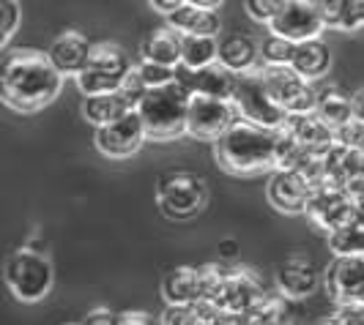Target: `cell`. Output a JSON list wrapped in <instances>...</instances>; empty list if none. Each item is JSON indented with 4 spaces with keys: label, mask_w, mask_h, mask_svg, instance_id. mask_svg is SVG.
I'll use <instances>...</instances> for the list:
<instances>
[{
    "label": "cell",
    "mask_w": 364,
    "mask_h": 325,
    "mask_svg": "<svg viewBox=\"0 0 364 325\" xmlns=\"http://www.w3.org/2000/svg\"><path fill=\"white\" fill-rule=\"evenodd\" d=\"M63 88L47 53L19 47L0 57V101L17 112H36L53 104Z\"/></svg>",
    "instance_id": "cell-1"
},
{
    "label": "cell",
    "mask_w": 364,
    "mask_h": 325,
    "mask_svg": "<svg viewBox=\"0 0 364 325\" xmlns=\"http://www.w3.org/2000/svg\"><path fill=\"white\" fill-rule=\"evenodd\" d=\"M217 162L230 175H257L277 167V131L238 118L217 143Z\"/></svg>",
    "instance_id": "cell-2"
},
{
    "label": "cell",
    "mask_w": 364,
    "mask_h": 325,
    "mask_svg": "<svg viewBox=\"0 0 364 325\" xmlns=\"http://www.w3.org/2000/svg\"><path fill=\"white\" fill-rule=\"evenodd\" d=\"M186 109H189V93L178 82L143 93L137 104V115L146 128V140L167 143V140H178L181 134H186Z\"/></svg>",
    "instance_id": "cell-3"
},
{
    "label": "cell",
    "mask_w": 364,
    "mask_h": 325,
    "mask_svg": "<svg viewBox=\"0 0 364 325\" xmlns=\"http://www.w3.org/2000/svg\"><path fill=\"white\" fill-rule=\"evenodd\" d=\"M3 282H6V287L11 290V295L17 301L36 304L41 298H47V292L53 290V263L44 254L31 252V249H17L6 260Z\"/></svg>",
    "instance_id": "cell-4"
},
{
    "label": "cell",
    "mask_w": 364,
    "mask_h": 325,
    "mask_svg": "<svg viewBox=\"0 0 364 325\" xmlns=\"http://www.w3.org/2000/svg\"><path fill=\"white\" fill-rule=\"evenodd\" d=\"M205 199H208V186L198 172L170 170L156 181V202L164 216L176 221L195 219L205 208Z\"/></svg>",
    "instance_id": "cell-5"
},
{
    "label": "cell",
    "mask_w": 364,
    "mask_h": 325,
    "mask_svg": "<svg viewBox=\"0 0 364 325\" xmlns=\"http://www.w3.org/2000/svg\"><path fill=\"white\" fill-rule=\"evenodd\" d=\"M233 107H236L238 118L241 121H250L255 126L263 128H282L288 115L282 112V107L274 101L266 85H263V77H260V66L252 72L236 74V88H233Z\"/></svg>",
    "instance_id": "cell-6"
},
{
    "label": "cell",
    "mask_w": 364,
    "mask_h": 325,
    "mask_svg": "<svg viewBox=\"0 0 364 325\" xmlns=\"http://www.w3.org/2000/svg\"><path fill=\"white\" fill-rule=\"evenodd\" d=\"M263 85L285 115H307L318 107V85L307 82L291 66H260Z\"/></svg>",
    "instance_id": "cell-7"
},
{
    "label": "cell",
    "mask_w": 364,
    "mask_h": 325,
    "mask_svg": "<svg viewBox=\"0 0 364 325\" xmlns=\"http://www.w3.org/2000/svg\"><path fill=\"white\" fill-rule=\"evenodd\" d=\"M266 298H269V292L263 287L260 276L250 268H238V271L225 273L222 285L208 298V304L225 317H244L260 307Z\"/></svg>",
    "instance_id": "cell-8"
},
{
    "label": "cell",
    "mask_w": 364,
    "mask_h": 325,
    "mask_svg": "<svg viewBox=\"0 0 364 325\" xmlns=\"http://www.w3.org/2000/svg\"><path fill=\"white\" fill-rule=\"evenodd\" d=\"M238 121L233 101L211 96H189L186 109V134L200 143H217L219 137Z\"/></svg>",
    "instance_id": "cell-9"
},
{
    "label": "cell",
    "mask_w": 364,
    "mask_h": 325,
    "mask_svg": "<svg viewBox=\"0 0 364 325\" xmlns=\"http://www.w3.org/2000/svg\"><path fill=\"white\" fill-rule=\"evenodd\" d=\"M96 150L107 159H129L140 150V145L146 143V128H143V121L137 115V109H132L127 115L115 118L112 123H105V126L96 128Z\"/></svg>",
    "instance_id": "cell-10"
},
{
    "label": "cell",
    "mask_w": 364,
    "mask_h": 325,
    "mask_svg": "<svg viewBox=\"0 0 364 325\" xmlns=\"http://www.w3.org/2000/svg\"><path fill=\"white\" fill-rule=\"evenodd\" d=\"M321 282H323V276L318 271V265L304 252L288 254L274 271V287L279 290V298H285V301L310 298L318 292Z\"/></svg>",
    "instance_id": "cell-11"
},
{
    "label": "cell",
    "mask_w": 364,
    "mask_h": 325,
    "mask_svg": "<svg viewBox=\"0 0 364 325\" xmlns=\"http://www.w3.org/2000/svg\"><path fill=\"white\" fill-rule=\"evenodd\" d=\"M312 192H315V183L299 172V170H282L277 167L269 175V183H266V194H269V202L279 214H288V216H299L307 211V202H310Z\"/></svg>",
    "instance_id": "cell-12"
},
{
    "label": "cell",
    "mask_w": 364,
    "mask_h": 325,
    "mask_svg": "<svg viewBox=\"0 0 364 325\" xmlns=\"http://www.w3.org/2000/svg\"><path fill=\"white\" fill-rule=\"evenodd\" d=\"M323 290L334 307L364 304V257H334L323 273Z\"/></svg>",
    "instance_id": "cell-13"
},
{
    "label": "cell",
    "mask_w": 364,
    "mask_h": 325,
    "mask_svg": "<svg viewBox=\"0 0 364 325\" xmlns=\"http://www.w3.org/2000/svg\"><path fill=\"white\" fill-rule=\"evenodd\" d=\"M350 214H353V199L343 192L340 183H318L307 202V211H304V216L310 219L318 230H326V235L348 224Z\"/></svg>",
    "instance_id": "cell-14"
},
{
    "label": "cell",
    "mask_w": 364,
    "mask_h": 325,
    "mask_svg": "<svg viewBox=\"0 0 364 325\" xmlns=\"http://www.w3.org/2000/svg\"><path fill=\"white\" fill-rule=\"evenodd\" d=\"M269 31L274 36L288 38L291 44H299V41L321 38L323 22L318 17L312 0H285L282 9L277 11V17L272 19Z\"/></svg>",
    "instance_id": "cell-15"
},
{
    "label": "cell",
    "mask_w": 364,
    "mask_h": 325,
    "mask_svg": "<svg viewBox=\"0 0 364 325\" xmlns=\"http://www.w3.org/2000/svg\"><path fill=\"white\" fill-rule=\"evenodd\" d=\"M176 82L181 85L189 96H211V99H233V88H236V74L228 72L222 63H211L203 69H186V66H176Z\"/></svg>",
    "instance_id": "cell-16"
},
{
    "label": "cell",
    "mask_w": 364,
    "mask_h": 325,
    "mask_svg": "<svg viewBox=\"0 0 364 325\" xmlns=\"http://www.w3.org/2000/svg\"><path fill=\"white\" fill-rule=\"evenodd\" d=\"M91 38L80 31H66L55 38L47 50V57L55 66V72L60 74H80L88 66V57H91Z\"/></svg>",
    "instance_id": "cell-17"
},
{
    "label": "cell",
    "mask_w": 364,
    "mask_h": 325,
    "mask_svg": "<svg viewBox=\"0 0 364 325\" xmlns=\"http://www.w3.org/2000/svg\"><path fill=\"white\" fill-rule=\"evenodd\" d=\"M288 66L299 77H304L307 82H318L331 69V47H328L323 38L299 41V44H293V55Z\"/></svg>",
    "instance_id": "cell-18"
},
{
    "label": "cell",
    "mask_w": 364,
    "mask_h": 325,
    "mask_svg": "<svg viewBox=\"0 0 364 325\" xmlns=\"http://www.w3.org/2000/svg\"><path fill=\"white\" fill-rule=\"evenodd\" d=\"M162 298L167 307H189V304L203 301L198 265H176L173 271L164 273Z\"/></svg>",
    "instance_id": "cell-19"
},
{
    "label": "cell",
    "mask_w": 364,
    "mask_h": 325,
    "mask_svg": "<svg viewBox=\"0 0 364 325\" xmlns=\"http://www.w3.org/2000/svg\"><path fill=\"white\" fill-rule=\"evenodd\" d=\"M282 128H285L301 148H307L315 156L326 153L328 148L334 145V131H331L315 112H307V115H288V121H285Z\"/></svg>",
    "instance_id": "cell-20"
},
{
    "label": "cell",
    "mask_w": 364,
    "mask_h": 325,
    "mask_svg": "<svg viewBox=\"0 0 364 325\" xmlns=\"http://www.w3.org/2000/svg\"><path fill=\"white\" fill-rule=\"evenodd\" d=\"M217 63H222L228 72L233 74L252 72L260 66L257 44L244 33H230L222 41H217Z\"/></svg>",
    "instance_id": "cell-21"
},
{
    "label": "cell",
    "mask_w": 364,
    "mask_h": 325,
    "mask_svg": "<svg viewBox=\"0 0 364 325\" xmlns=\"http://www.w3.org/2000/svg\"><path fill=\"white\" fill-rule=\"evenodd\" d=\"M167 28H173L178 36H214L217 38L222 19L217 11L198 9L192 3H183L173 14H167Z\"/></svg>",
    "instance_id": "cell-22"
},
{
    "label": "cell",
    "mask_w": 364,
    "mask_h": 325,
    "mask_svg": "<svg viewBox=\"0 0 364 325\" xmlns=\"http://www.w3.org/2000/svg\"><path fill=\"white\" fill-rule=\"evenodd\" d=\"M315 115L334 131V128H340L343 123H348L353 118V96L343 91L340 85H318V107H315Z\"/></svg>",
    "instance_id": "cell-23"
},
{
    "label": "cell",
    "mask_w": 364,
    "mask_h": 325,
    "mask_svg": "<svg viewBox=\"0 0 364 325\" xmlns=\"http://www.w3.org/2000/svg\"><path fill=\"white\" fill-rule=\"evenodd\" d=\"M140 53H143V60L148 63H159V66H167V69H176L181 63V38L173 28H156L151 31L143 44H140Z\"/></svg>",
    "instance_id": "cell-24"
},
{
    "label": "cell",
    "mask_w": 364,
    "mask_h": 325,
    "mask_svg": "<svg viewBox=\"0 0 364 325\" xmlns=\"http://www.w3.org/2000/svg\"><path fill=\"white\" fill-rule=\"evenodd\" d=\"M159 323L162 325H222L225 323V314H219L208 301H198V304H189V307H164Z\"/></svg>",
    "instance_id": "cell-25"
},
{
    "label": "cell",
    "mask_w": 364,
    "mask_h": 325,
    "mask_svg": "<svg viewBox=\"0 0 364 325\" xmlns=\"http://www.w3.org/2000/svg\"><path fill=\"white\" fill-rule=\"evenodd\" d=\"M132 74V72H129ZM129 74L121 72H102V69H82L77 74V88L82 96H102V93H115L124 88Z\"/></svg>",
    "instance_id": "cell-26"
},
{
    "label": "cell",
    "mask_w": 364,
    "mask_h": 325,
    "mask_svg": "<svg viewBox=\"0 0 364 325\" xmlns=\"http://www.w3.org/2000/svg\"><path fill=\"white\" fill-rule=\"evenodd\" d=\"M181 38V66L203 69L217 63V38L214 36H178Z\"/></svg>",
    "instance_id": "cell-27"
},
{
    "label": "cell",
    "mask_w": 364,
    "mask_h": 325,
    "mask_svg": "<svg viewBox=\"0 0 364 325\" xmlns=\"http://www.w3.org/2000/svg\"><path fill=\"white\" fill-rule=\"evenodd\" d=\"M85 69H102V72H132V63H129L127 53L115 44V41H93L91 44V57H88V66Z\"/></svg>",
    "instance_id": "cell-28"
},
{
    "label": "cell",
    "mask_w": 364,
    "mask_h": 325,
    "mask_svg": "<svg viewBox=\"0 0 364 325\" xmlns=\"http://www.w3.org/2000/svg\"><path fill=\"white\" fill-rule=\"evenodd\" d=\"M326 241L334 257H364V227L353 224V221L331 230Z\"/></svg>",
    "instance_id": "cell-29"
},
{
    "label": "cell",
    "mask_w": 364,
    "mask_h": 325,
    "mask_svg": "<svg viewBox=\"0 0 364 325\" xmlns=\"http://www.w3.org/2000/svg\"><path fill=\"white\" fill-rule=\"evenodd\" d=\"M323 28L350 31V0H312Z\"/></svg>",
    "instance_id": "cell-30"
},
{
    "label": "cell",
    "mask_w": 364,
    "mask_h": 325,
    "mask_svg": "<svg viewBox=\"0 0 364 325\" xmlns=\"http://www.w3.org/2000/svg\"><path fill=\"white\" fill-rule=\"evenodd\" d=\"M257 55H260V66H288L293 55V44L288 38L269 33V36L260 41Z\"/></svg>",
    "instance_id": "cell-31"
},
{
    "label": "cell",
    "mask_w": 364,
    "mask_h": 325,
    "mask_svg": "<svg viewBox=\"0 0 364 325\" xmlns=\"http://www.w3.org/2000/svg\"><path fill=\"white\" fill-rule=\"evenodd\" d=\"M134 74H137V79L143 82V88H146V91H151V88H162V85L176 82V74H173V69L159 66V63H148V60H140V63L134 66Z\"/></svg>",
    "instance_id": "cell-32"
},
{
    "label": "cell",
    "mask_w": 364,
    "mask_h": 325,
    "mask_svg": "<svg viewBox=\"0 0 364 325\" xmlns=\"http://www.w3.org/2000/svg\"><path fill=\"white\" fill-rule=\"evenodd\" d=\"M334 145L346 148V150H364V121L362 118H350L348 123L334 128Z\"/></svg>",
    "instance_id": "cell-33"
},
{
    "label": "cell",
    "mask_w": 364,
    "mask_h": 325,
    "mask_svg": "<svg viewBox=\"0 0 364 325\" xmlns=\"http://www.w3.org/2000/svg\"><path fill=\"white\" fill-rule=\"evenodd\" d=\"M19 25V3L14 0H0V50L6 47V41L14 36Z\"/></svg>",
    "instance_id": "cell-34"
},
{
    "label": "cell",
    "mask_w": 364,
    "mask_h": 325,
    "mask_svg": "<svg viewBox=\"0 0 364 325\" xmlns=\"http://www.w3.org/2000/svg\"><path fill=\"white\" fill-rule=\"evenodd\" d=\"M285 0H244L247 14L260 22V25H272V19L277 17V11L282 9Z\"/></svg>",
    "instance_id": "cell-35"
},
{
    "label": "cell",
    "mask_w": 364,
    "mask_h": 325,
    "mask_svg": "<svg viewBox=\"0 0 364 325\" xmlns=\"http://www.w3.org/2000/svg\"><path fill=\"white\" fill-rule=\"evenodd\" d=\"M331 317L337 325H364V304H346V307H334Z\"/></svg>",
    "instance_id": "cell-36"
},
{
    "label": "cell",
    "mask_w": 364,
    "mask_h": 325,
    "mask_svg": "<svg viewBox=\"0 0 364 325\" xmlns=\"http://www.w3.org/2000/svg\"><path fill=\"white\" fill-rule=\"evenodd\" d=\"M80 325H118V312L109 307H96L80 320Z\"/></svg>",
    "instance_id": "cell-37"
},
{
    "label": "cell",
    "mask_w": 364,
    "mask_h": 325,
    "mask_svg": "<svg viewBox=\"0 0 364 325\" xmlns=\"http://www.w3.org/2000/svg\"><path fill=\"white\" fill-rule=\"evenodd\" d=\"M118 325H162L159 317L148 314V312H124L118 314Z\"/></svg>",
    "instance_id": "cell-38"
},
{
    "label": "cell",
    "mask_w": 364,
    "mask_h": 325,
    "mask_svg": "<svg viewBox=\"0 0 364 325\" xmlns=\"http://www.w3.org/2000/svg\"><path fill=\"white\" fill-rule=\"evenodd\" d=\"M238 241H233V238H225V241H219L217 243V257L219 263H236L238 260Z\"/></svg>",
    "instance_id": "cell-39"
},
{
    "label": "cell",
    "mask_w": 364,
    "mask_h": 325,
    "mask_svg": "<svg viewBox=\"0 0 364 325\" xmlns=\"http://www.w3.org/2000/svg\"><path fill=\"white\" fill-rule=\"evenodd\" d=\"M364 28V0H350V31Z\"/></svg>",
    "instance_id": "cell-40"
},
{
    "label": "cell",
    "mask_w": 364,
    "mask_h": 325,
    "mask_svg": "<svg viewBox=\"0 0 364 325\" xmlns=\"http://www.w3.org/2000/svg\"><path fill=\"white\" fill-rule=\"evenodd\" d=\"M148 3H151L156 11H162L164 17H167V14H173L176 9H181L186 0H148Z\"/></svg>",
    "instance_id": "cell-41"
},
{
    "label": "cell",
    "mask_w": 364,
    "mask_h": 325,
    "mask_svg": "<svg viewBox=\"0 0 364 325\" xmlns=\"http://www.w3.org/2000/svg\"><path fill=\"white\" fill-rule=\"evenodd\" d=\"M350 221H353V224H359V227H364V199H356V202H353Z\"/></svg>",
    "instance_id": "cell-42"
},
{
    "label": "cell",
    "mask_w": 364,
    "mask_h": 325,
    "mask_svg": "<svg viewBox=\"0 0 364 325\" xmlns=\"http://www.w3.org/2000/svg\"><path fill=\"white\" fill-rule=\"evenodd\" d=\"M353 118L364 121V88L359 93H353Z\"/></svg>",
    "instance_id": "cell-43"
},
{
    "label": "cell",
    "mask_w": 364,
    "mask_h": 325,
    "mask_svg": "<svg viewBox=\"0 0 364 325\" xmlns=\"http://www.w3.org/2000/svg\"><path fill=\"white\" fill-rule=\"evenodd\" d=\"M186 3H192V6H198V9H208V11H217L219 6L225 3V0H186Z\"/></svg>",
    "instance_id": "cell-44"
},
{
    "label": "cell",
    "mask_w": 364,
    "mask_h": 325,
    "mask_svg": "<svg viewBox=\"0 0 364 325\" xmlns=\"http://www.w3.org/2000/svg\"><path fill=\"white\" fill-rule=\"evenodd\" d=\"M315 325H337V320H334V317H331V314H328L326 320H318V323Z\"/></svg>",
    "instance_id": "cell-45"
},
{
    "label": "cell",
    "mask_w": 364,
    "mask_h": 325,
    "mask_svg": "<svg viewBox=\"0 0 364 325\" xmlns=\"http://www.w3.org/2000/svg\"><path fill=\"white\" fill-rule=\"evenodd\" d=\"M66 325H80V323H66Z\"/></svg>",
    "instance_id": "cell-46"
},
{
    "label": "cell",
    "mask_w": 364,
    "mask_h": 325,
    "mask_svg": "<svg viewBox=\"0 0 364 325\" xmlns=\"http://www.w3.org/2000/svg\"><path fill=\"white\" fill-rule=\"evenodd\" d=\"M14 3H19V0H14Z\"/></svg>",
    "instance_id": "cell-47"
}]
</instances>
